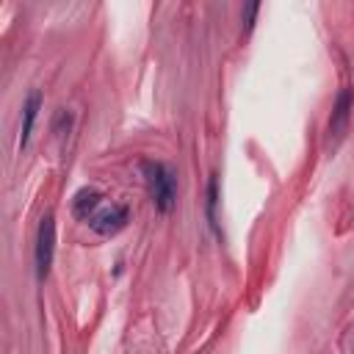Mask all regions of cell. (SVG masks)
Listing matches in <instances>:
<instances>
[{"label": "cell", "instance_id": "6da1fadb", "mask_svg": "<svg viewBox=\"0 0 354 354\" xmlns=\"http://www.w3.org/2000/svg\"><path fill=\"white\" fill-rule=\"evenodd\" d=\"M141 171H144V180H147V188H149V196H152L155 207L169 213L171 205H174V177H171V171L163 163H155V160H144Z\"/></svg>", "mask_w": 354, "mask_h": 354}, {"label": "cell", "instance_id": "7a4b0ae2", "mask_svg": "<svg viewBox=\"0 0 354 354\" xmlns=\"http://www.w3.org/2000/svg\"><path fill=\"white\" fill-rule=\"evenodd\" d=\"M53 249H55V218H53V213H47L39 221V235H36V274H39V279H44L50 274Z\"/></svg>", "mask_w": 354, "mask_h": 354}, {"label": "cell", "instance_id": "3957f363", "mask_svg": "<svg viewBox=\"0 0 354 354\" xmlns=\"http://www.w3.org/2000/svg\"><path fill=\"white\" fill-rule=\"evenodd\" d=\"M124 224H127V207L124 205H111L91 218V230L100 235H116Z\"/></svg>", "mask_w": 354, "mask_h": 354}, {"label": "cell", "instance_id": "277c9868", "mask_svg": "<svg viewBox=\"0 0 354 354\" xmlns=\"http://www.w3.org/2000/svg\"><path fill=\"white\" fill-rule=\"evenodd\" d=\"M348 113H351V91H340L337 97V105L332 111V119H329V138H340L346 124H348Z\"/></svg>", "mask_w": 354, "mask_h": 354}, {"label": "cell", "instance_id": "5b68a950", "mask_svg": "<svg viewBox=\"0 0 354 354\" xmlns=\"http://www.w3.org/2000/svg\"><path fill=\"white\" fill-rule=\"evenodd\" d=\"M100 191H94V188H83V191H77L75 194V199H72V210H75V216H80V218H88V213L100 205Z\"/></svg>", "mask_w": 354, "mask_h": 354}, {"label": "cell", "instance_id": "8992f818", "mask_svg": "<svg viewBox=\"0 0 354 354\" xmlns=\"http://www.w3.org/2000/svg\"><path fill=\"white\" fill-rule=\"evenodd\" d=\"M39 105H41V94H39V91H33V94L28 97V102H25V122H22L19 147H25V144H28V138H30V130H33V122H36V111H39Z\"/></svg>", "mask_w": 354, "mask_h": 354}, {"label": "cell", "instance_id": "52a82bcc", "mask_svg": "<svg viewBox=\"0 0 354 354\" xmlns=\"http://www.w3.org/2000/svg\"><path fill=\"white\" fill-rule=\"evenodd\" d=\"M257 3H249L246 8H243V22H246V30H252V25H254V14H257Z\"/></svg>", "mask_w": 354, "mask_h": 354}]
</instances>
